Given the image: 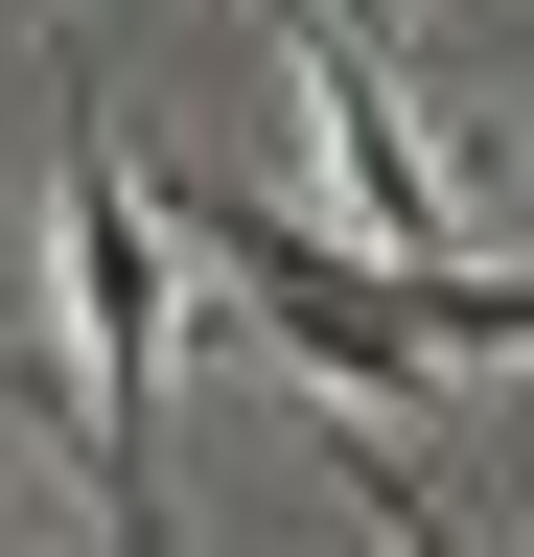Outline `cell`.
<instances>
[{
  "label": "cell",
  "mask_w": 534,
  "mask_h": 557,
  "mask_svg": "<svg viewBox=\"0 0 534 557\" xmlns=\"http://www.w3.org/2000/svg\"><path fill=\"white\" fill-rule=\"evenodd\" d=\"M0 557H24V487H0Z\"/></svg>",
  "instance_id": "cell-5"
},
{
  "label": "cell",
  "mask_w": 534,
  "mask_h": 557,
  "mask_svg": "<svg viewBox=\"0 0 534 557\" xmlns=\"http://www.w3.org/2000/svg\"><path fill=\"white\" fill-rule=\"evenodd\" d=\"M0 372H47V395H71V348H24V302H0Z\"/></svg>",
  "instance_id": "cell-4"
},
{
  "label": "cell",
  "mask_w": 534,
  "mask_h": 557,
  "mask_svg": "<svg viewBox=\"0 0 534 557\" xmlns=\"http://www.w3.org/2000/svg\"><path fill=\"white\" fill-rule=\"evenodd\" d=\"M349 487H372V511H395V557H488V534H464V511H442V487H419V465H395V442H349Z\"/></svg>",
  "instance_id": "cell-3"
},
{
  "label": "cell",
  "mask_w": 534,
  "mask_h": 557,
  "mask_svg": "<svg viewBox=\"0 0 534 557\" xmlns=\"http://www.w3.org/2000/svg\"><path fill=\"white\" fill-rule=\"evenodd\" d=\"M47 233H71V442L116 487V557H163V233H140V163H116L94 94H71V163H47Z\"/></svg>",
  "instance_id": "cell-1"
},
{
  "label": "cell",
  "mask_w": 534,
  "mask_h": 557,
  "mask_svg": "<svg viewBox=\"0 0 534 557\" xmlns=\"http://www.w3.org/2000/svg\"><path fill=\"white\" fill-rule=\"evenodd\" d=\"M163 209H186V233L233 256V302L280 325V348H302L325 395H442V348H419V302H395V278H372L349 233H302V209H256V186H163Z\"/></svg>",
  "instance_id": "cell-2"
}]
</instances>
